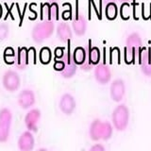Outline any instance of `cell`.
Wrapping results in <instances>:
<instances>
[{"label": "cell", "instance_id": "obj_1", "mask_svg": "<svg viewBox=\"0 0 151 151\" xmlns=\"http://www.w3.org/2000/svg\"><path fill=\"white\" fill-rule=\"evenodd\" d=\"M130 111L126 104L121 103L113 109L111 112V124L118 131H124L129 123Z\"/></svg>", "mask_w": 151, "mask_h": 151}, {"label": "cell", "instance_id": "obj_2", "mask_svg": "<svg viewBox=\"0 0 151 151\" xmlns=\"http://www.w3.org/2000/svg\"><path fill=\"white\" fill-rule=\"evenodd\" d=\"M142 38L138 32H132L127 36L126 41V46L124 50L125 60L127 63H132L138 57V54L143 46Z\"/></svg>", "mask_w": 151, "mask_h": 151}, {"label": "cell", "instance_id": "obj_3", "mask_svg": "<svg viewBox=\"0 0 151 151\" xmlns=\"http://www.w3.org/2000/svg\"><path fill=\"white\" fill-rule=\"evenodd\" d=\"M55 29V25L53 21L42 20L40 23L32 27L31 37L33 41L37 44L42 42L45 40H47L48 38L53 34Z\"/></svg>", "mask_w": 151, "mask_h": 151}, {"label": "cell", "instance_id": "obj_4", "mask_svg": "<svg viewBox=\"0 0 151 151\" xmlns=\"http://www.w3.org/2000/svg\"><path fill=\"white\" fill-rule=\"evenodd\" d=\"M12 119V111L9 108H2L0 110V143H6L9 140Z\"/></svg>", "mask_w": 151, "mask_h": 151}, {"label": "cell", "instance_id": "obj_5", "mask_svg": "<svg viewBox=\"0 0 151 151\" xmlns=\"http://www.w3.org/2000/svg\"><path fill=\"white\" fill-rule=\"evenodd\" d=\"M58 60H60L64 64V68L60 72V76L63 78H71L76 73H77L78 64L75 63L74 58H73V52L70 50V47H68L67 50L64 52L63 57Z\"/></svg>", "mask_w": 151, "mask_h": 151}, {"label": "cell", "instance_id": "obj_6", "mask_svg": "<svg viewBox=\"0 0 151 151\" xmlns=\"http://www.w3.org/2000/svg\"><path fill=\"white\" fill-rule=\"evenodd\" d=\"M2 85L4 89L9 93H14L21 86V78L14 70H7L2 77Z\"/></svg>", "mask_w": 151, "mask_h": 151}, {"label": "cell", "instance_id": "obj_7", "mask_svg": "<svg viewBox=\"0 0 151 151\" xmlns=\"http://www.w3.org/2000/svg\"><path fill=\"white\" fill-rule=\"evenodd\" d=\"M17 103L19 107L23 109V110H29L36 103L35 93L31 89H23L18 94Z\"/></svg>", "mask_w": 151, "mask_h": 151}, {"label": "cell", "instance_id": "obj_8", "mask_svg": "<svg viewBox=\"0 0 151 151\" xmlns=\"http://www.w3.org/2000/svg\"><path fill=\"white\" fill-rule=\"evenodd\" d=\"M59 108L60 111L65 115L73 114L76 108H77V101L73 94L70 93H65L60 96L59 100Z\"/></svg>", "mask_w": 151, "mask_h": 151}, {"label": "cell", "instance_id": "obj_9", "mask_svg": "<svg viewBox=\"0 0 151 151\" xmlns=\"http://www.w3.org/2000/svg\"><path fill=\"white\" fill-rule=\"evenodd\" d=\"M140 64L142 72L145 76H151V48L150 47L144 46L142 47L138 57H137Z\"/></svg>", "mask_w": 151, "mask_h": 151}, {"label": "cell", "instance_id": "obj_10", "mask_svg": "<svg viewBox=\"0 0 151 151\" xmlns=\"http://www.w3.org/2000/svg\"><path fill=\"white\" fill-rule=\"evenodd\" d=\"M41 111L39 109L31 108L29 109L24 118V122H25V126L27 130L31 132H35L38 130V125L41 120Z\"/></svg>", "mask_w": 151, "mask_h": 151}, {"label": "cell", "instance_id": "obj_11", "mask_svg": "<svg viewBox=\"0 0 151 151\" xmlns=\"http://www.w3.org/2000/svg\"><path fill=\"white\" fill-rule=\"evenodd\" d=\"M126 94V83L122 78H115L111 83L110 96L115 102H121Z\"/></svg>", "mask_w": 151, "mask_h": 151}, {"label": "cell", "instance_id": "obj_12", "mask_svg": "<svg viewBox=\"0 0 151 151\" xmlns=\"http://www.w3.org/2000/svg\"><path fill=\"white\" fill-rule=\"evenodd\" d=\"M93 75L96 81L100 84H107L111 78V71L110 66L105 63H99L94 66Z\"/></svg>", "mask_w": 151, "mask_h": 151}, {"label": "cell", "instance_id": "obj_13", "mask_svg": "<svg viewBox=\"0 0 151 151\" xmlns=\"http://www.w3.org/2000/svg\"><path fill=\"white\" fill-rule=\"evenodd\" d=\"M17 146L20 151H32L35 146V138L33 132L26 130L21 133L17 141Z\"/></svg>", "mask_w": 151, "mask_h": 151}, {"label": "cell", "instance_id": "obj_14", "mask_svg": "<svg viewBox=\"0 0 151 151\" xmlns=\"http://www.w3.org/2000/svg\"><path fill=\"white\" fill-rule=\"evenodd\" d=\"M72 28L74 32L78 36H82L87 30V20L83 13L78 12L72 21Z\"/></svg>", "mask_w": 151, "mask_h": 151}, {"label": "cell", "instance_id": "obj_15", "mask_svg": "<svg viewBox=\"0 0 151 151\" xmlns=\"http://www.w3.org/2000/svg\"><path fill=\"white\" fill-rule=\"evenodd\" d=\"M58 38L61 42H68L73 36V29L66 22H60L56 27Z\"/></svg>", "mask_w": 151, "mask_h": 151}, {"label": "cell", "instance_id": "obj_16", "mask_svg": "<svg viewBox=\"0 0 151 151\" xmlns=\"http://www.w3.org/2000/svg\"><path fill=\"white\" fill-rule=\"evenodd\" d=\"M102 126L103 121L101 119H94L89 127V136L93 141L102 140Z\"/></svg>", "mask_w": 151, "mask_h": 151}, {"label": "cell", "instance_id": "obj_17", "mask_svg": "<svg viewBox=\"0 0 151 151\" xmlns=\"http://www.w3.org/2000/svg\"><path fill=\"white\" fill-rule=\"evenodd\" d=\"M15 63L17 68L25 69L29 63V57H28V49L26 47H19L16 53Z\"/></svg>", "mask_w": 151, "mask_h": 151}, {"label": "cell", "instance_id": "obj_18", "mask_svg": "<svg viewBox=\"0 0 151 151\" xmlns=\"http://www.w3.org/2000/svg\"><path fill=\"white\" fill-rule=\"evenodd\" d=\"M87 48H88V55H89V60L90 63L92 65L96 66L100 63V59H101V53L100 50L97 46H92V42L89 41L87 44Z\"/></svg>", "mask_w": 151, "mask_h": 151}, {"label": "cell", "instance_id": "obj_19", "mask_svg": "<svg viewBox=\"0 0 151 151\" xmlns=\"http://www.w3.org/2000/svg\"><path fill=\"white\" fill-rule=\"evenodd\" d=\"M86 56H87V52L84 46H78L73 51V58L75 63L79 66H81L85 63V61H86Z\"/></svg>", "mask_w": 151, "mask_h": 151}, {"label": "cell", "instance_id": "obj_20", "mask_svg": "<svg viewBox=\"0 0 151 151\" xmlns=\"http://www.w3.org/2000/svg\"><path fill=\"white\" fill-rule=\"evenodd\" d=\"M113 126L111 122L109 121H103V126H102V140L103 141H108L111 138L112 133H113Z\"/></svg>", "mask_w": 151, "mask_h": 151}, {"label": "cell", "instance_id": "obj_21", "mask_svg": "<svg viewBox=\"0 0 151 151\" xmlns=\"http://www.w3.org/2000/svg\"><path fill=\"white\" fill-rule=\"evenodd\" d=\"M39 60L42 63L48 64L52 60V51L49 47L45 46L39 52Z\"/></svg>", "mask_w": 151, "mask_h": 151}, {"label": "cell", "instance_id": "obj_22", "mask_svg": "<svg viewBox=\"0 0 151 151\" xmlns=\"http://www.w3.org/2000/svg\"><path fill=\"white\" fill-rule=\"evenodd\" d=\"M105 12H106V16L108 19H110V20L115 19L117 16V13H118V8L116 6V4L114 2L106 4Z\"/></svg>", "mask_w": 151, "mask_h": 151}, {"label": "cell", "instance_id": "obj_23", "mask_svg": "<svg viewBox=\"0 0 151 151\" xmlns=\"http://www.w3.org/2000/svg\"><path fill=\"white\" fill-rule=\"evenodd\" d=\"M60 16V9L59 5L57 2H51L50 3V21H57L59 20Z\"/></svg>", "mask_w": 151, "mask_h": 151}, {"label": "cell", "instance_id": "obj_24", "mask_svg": "<svg viewBox=\"0 0 151 151\" xmlns=\"http://www.w3.org/2000/svg\"><path fill=\"white\" fill-rule=\"evenodd\" d=\"M41 17L42 20L50 21V3H42L41 6Z\"/></svg>", "mask_w": 151, "mask_h": 151}, {"label": "cell", "instance_id": "obj_25", "mask_svg": "<svg viewBox=\"0 0 151 151\" xmlns=\"http://www.w3.org/2000/svg\"><path fill=\"white\" fill-rule=\"evenodd\" d=\"M120 13H121V16L124 19H129V18L130 14H131V7L127 2H124L121 5Z\"/></svg>", "mask_w": 151, "mask_h": 151}, {"label": "cell", "instance_id": "obj_26", "mask_svg": "<svg viewBox=\"0 0 151 151\" xmlns=\"http://www.w3.org/2000/svg\"><path fill=\"white\" fill-rule=\"evenodd\" d=\"M9 27L5 23L0 24V41L5 40L9 36Z\"/></svg>", "mask_w": 151, "mask_h": 151}, {"label": "cell", "instance_id": "obj_27", "mask_svg": "<svg viewBox=\"0 0 151 151\" xmlns=\"http://www.w3.org/2000/svg\"><path fill=\"white\" fill-rule=\"evenodd\" d=\"M55 61H54V69L56 70V71H58V72H61V71L63 70V68H64V64H63V63L60 60H54Z\"/></svg>", "mask_w": 151, "mask_h": 151}, {"label": "cell", "instance_id": "obj_28", "mask_svg": "<svg viewBox=\"0 0 151 151\" xmlns=\"http://www.w3.org/2000/svg\"><path fill=\"white\" fill-rule=\"evenodd\" d=\"M89 151H106V148L101 144H94L90 147Z\"/></svg>", "mask_w": 151, "mask_h": 151}, {"label": "cell", "instance_id": "obj_29", "mask_svg": "<svg viewBox=\"0 0 151 151\" xmlns=\"http://www.w3.org/2000/svg\"><path fill=\"white\" fill-rule=\"evenodd\" d=\"M64 48H63V47H57V48L55 49V60H58L60 58H61L63 57V55L64 54Z\"/></svg>", "mask_w": 151, "mask_h": 151}, {"label": "cell", "instance_id": "obj_30", "mask_svg": "<svg viewBox=\"0 0 151 151\" xmlns=\"http://www.w3.org/2000/svg\"><path fill=\"white\" fill-rule=\"evenodd\" d=\"M28 57H29V61H33L35 63V60H36V51L34 49V47H30L28 49Z\"/></svg>", "mask_w": 151, "mask_h": 151}, {"label": "cell", "instance_id": "obj_31", "mask_svg": "<svg viewBox=\"0 0 151 151\" xmlns=\"http://www.w3.org/2000/svg\"><path fill=\"white\" fill-rule=\"evenodd\" d=\"M2 15H3V8L1 6V4H0V18L2 17Z\"/></svg>", "mask_w": 151, "mask_h": 151}, {"label": "cell", "instance_id": "obj_32", "mask_svg": "<svg viewBox=\"0 0 151 151\" xmlns=\"http://www.w3.org/2000/svg\"><path fill=\"white\" fill-rule=\"evenodd\" d=\"M104 2H105L106 4H108V3H111V2H114L115 3V0H103Z\"/></svg>", "mask_w": 151, "mask_h": 151}, {"label": "cell", "instance_id": "obj_33", "mask_svg": "<svg viewBox=\"0 0 151 151\" xmlns=\"http://www.w3.org/2000/svg\"><path fill=\"white\" fill-rule=\"evenodd\" d=\"M37 151H48L46 148H44V147H41V148H39Z\"/></svg>", "mask_w": 151, "mask_h": 151}, {"label": "cell", "instance_id": "obj_34", "mask_svg": "<svg viewBox=\"0 0 151 151\" xmlns=\"http://www.w3.org/2000/svg\"><path fill=\"white\" fill-rule=\"evenodd\" d=\"M120 1H122L123 3H124V2H127V1H129V0H120Z\"/></svg>", "mask_w": 151, "mask_h": 151}]
</instances>
